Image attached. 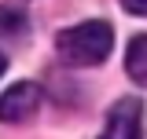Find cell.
<instances>
[{
    "mask_svg": "<svg viewBox=\"0 0 147 139\" xmlns=\"http://www.w3.org/2000/svg\"><path fill=\"white\" fill-rule=\"evenodd\" d=\"M40 88L33 84V81H18V84H11L4 95H0V121H11V124H22L30 121L37 110H40Z\"/></svg>",
    "mask_w": 147,
    "mask_h": 139,
    "instance_id": "obj_3",
    "label": "cell"
},
{
    "mask_svg": "<svg viewBox=\"0 0 147 139\" xmlns=\"http://www.w3.org/2000/svg\"><path fill=\"white\" fill-rule=\"evenodd\" d=\"M114 48V29L103 18H92L81 26H70L55 37V51L70 66H99Z\"/></svg>",
    "mask_w": 147,
    "mask_h": 139,
    "instance_id": "obj_1",
    "label": "cell"
},
{
    "mask_svg": "<svg viewBox=\"0 0 147 139\" xmlns=\"http://www.w3.org/2000/svg\"><path fill=\"white\" fill-rule=\"evenodd\" d=\"M121 7H125L129 15H144L147 18V0H121Z\"/></svg>",
    "mask_w": 147,
    "mask_h": 139,
    "instance_id": "obj_6",
    "label": "cell"
},
{
    "mask_svg": "<svg viewBox=\"0 0 147 139\" xmlns=\"http://www.w3.org/2000/svg\"><path fill=\"white\" fill-rule=\"evenodd\" d=\"M26 29H30L26 11H22V7H15V4H0V37H4V40L26 37Z\"/></svg>",
    "mask_w": 147,
    "mask_h": 139,
    "instance_id": "obj_5",
    "label": "cell"
},
{
    "mask_svg": "<svg viewBox=\"0 0 147 139\" xmlns=\"http://www.w3.org/2000/svg\"><path fill=\"white\" fill-rule=\"evenodd\" d=\"M99 139H144V103L136 95H125L107 110V121Z\"/></svg>",
    "mask_w": 147,
    "mask_h": 139,
    "instance_id": "obj_2",
    "label": "cell"
},
{
    "mask_svg": "<svg viewBox=\"0 0 147 139\" xmlns=\"http://www.w3.org/2000/svg\"><path fill=\"white\" fill-rule=\"evenodd\" d=\"M125 73L136 81L140 88H147V33H136L129 40L125 51Z\"/></svg>",
    "mask_w": 147,
    "mask_h": 139,
    "instance_id": "obj_4",
    "label": "cell"
},
{
    "mask_svg": "<svg viewBox=\"0 0 147 139\" xmlns=\"http://www.w3.org/2000/svg\"><path fill=\"white\" fill-rule=\"evenodd\" d=\"M4 66H7V59H4V51H0V73H4Z\"/></svg>",
    "mask_w": 147,
    "mask_h": 139,
    "instance_id": "obj_7",
    "label": "cell"
}]
</instances>
